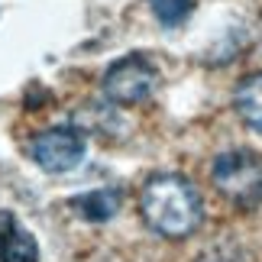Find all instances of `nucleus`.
<instances>
[{
    "mask_svg": "<svg viewBox=\"0 0 262 262\" xmlns=\"http://www.w3.org/2000/svg\"><path fill=\"white\" fill-rule=\"evenodd\" d=\"M139 210H143L146 224L159 236H168V239L191 236L204 220L201 191L178 172H159L152 178H146L143 191H139Z\"/></svg>",
    "mask_w": 262,
    "mask_h": 262,
    "instance_id": "f257e3e1",
    "label": "nucleus"
},
{
    "mask_svg": "<svg viewBox=\"0 0 262 262\" xmlns=\"http://www.w3.org/2000/svg\"><path fill=\"white\" fill-rule=\"evenodd\" d=\"M214 188L236 207L262 204V156L253 149H230L220 152L210 165Z\"/></svg>",
    "mask_w": 262,
    "mask_h": 262,
    "instance_id": "f03ea898",
    "label": "nucleus"
},
{
    "mask_svg": "<svg viewBox=\"0 0 262 262\" xmlns=\"http://www.w3.org/2000/svg\"><path fill=\"white\" fill-rule=\"evenodd\" d=\"M104 97L117 107H136L149 100L159 88V68L146 55H126L104 72Z\"/></svg>",
    "mask_w": 262,
    "mask_h": 262,
    "instance_id": "7ed1b4c3",
    "label": "nucleus"
},
{
    "mask_svg": "<svg viewBox=\"0 0 262 262\" xmlns=\"http://www.w3.org/2000/svg\"><path fill=\"white\" fill-rule=\"evenodd\" d=\"M84 149H88V139L81 129L52 126V129H42L33 139V162L49 175H65L81 165Z\"/></svg>",
    "mask_w": 262,
    "mask_h": 262,
    "instance_id": "20e7f679",
    "label": "nucleus"
},
{
    "mask_svg": "<svg viewBox=\"0 0 262 262\" xmlns=\"http://www.w3.org/2000/svg\"><path fill=\"white\" fill-rule=\"evenodd\" d=\"M0 262H39L33 233L10 210H0Z\"/></svg>",
    "mask_w": 262,
    "mask_h": 262,
    "instance_id": "39448f33",
    "label": "nucleus"
},
{
    "mask_svg": "<svg viewBox=\"0 0 262 262\" xmlns=\"http://www.w3.org/2000/svg\"><path fill=\"white\" fill-rule=\"evenodd\" d=\"M120 204H123V191L120 188H94L88 194H78L68 201V207L81 220H91V224H104V220L117 217Z\"/></svg>",
    "mask_w": 262,
    "mask_h": 262,
    "instance_id": "423d86ee",
    "label": "nucleus"
},
{
    "mask_svg": "<svg viewBox=\"0 0 262 262\" xmlns=\"http://www.w3.org/2000/svg\"><path fill=\"white\" fill-rule=\"evenodd\" d=\"M233 107H236L239 120H243L249 129L262 133V72L246 75L243 81L236 84V91H233Z\"/></svg>",
    "mask_w": 262,
    "mask_h": 262,
    "instance_id": "0eeeda50",
    "label": "nucleus"
},
{
    "mask_svg": "<svg viewBox=\"0 0 262 262\" xmlns=\"http://www.w3.org/2000/svg\"><path fill=\"white\" fill-rule=\"evenodd\" d=\"M149 7H152L159 23L168 26V29L181 26L191 13H194V0H149Z\"/></svg>",
    "mask_w": 262,
    "mask_h": 262,
    "instance_id": "6e6552de",
    "label": "nucleus"
}]
</instances>
